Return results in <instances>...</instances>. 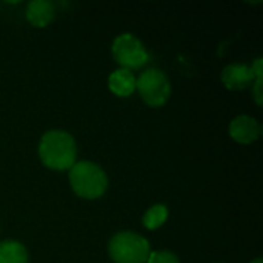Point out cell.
<instances>
[{
	"instance_id": "3",
	"label": "cell",
	"mask_w": 263,
	"mask_h": 263,
	"mask_svg": "<svg viewBox=\"0 0 263 263\" xmlns=\"http://www.w3.org/2000/svg\"><path fill=\"white\" fill-rule=\"evenodd\" d=\"M108 253L114 263H146L151 250L149 242L143 236L122 231L109 240Z\"/></svg>"
},
{
	"instance_id": "12",
	"label": "cell",
	"mask_w": 263,
	"mask_h": 263,
	"mask_svg": "<svg viewBox=\"0 0 263 263\" xmlns=\"http://www.w3.org/2000/svg\"><path fill=\"white\" fill-rule=\"evenodd\" d=\"M251 68H253V71H254V79H256V82H254V99H256V103L257 105H262V79H263V59L262 57H259V59H256L254 60V63L251 65Z\"/></svg>"
},
{
	"instance_id": "6",
	"label": "cell",
	"mask_w": 263,
	"mask_h": 263,
	"mask_svg": "<svg viewBox=\"0 0 263 263\" xmlns=\"http://www.w3.org/2000/svg\"><path fill=\"white\" fill-rule=\"evenodd\" d=\"M230 136L242 145H250L259 139L260 125L251 116H237L230 123Z\"/></svg>"
},
{
	"instance_id": "14",
	"label": "cell",
	"mask_w": 263,
	"mask_h": 263,
	"mask_svg": "<svg viewBox=\"0 0 263 263\" xmlns=\"http://www.w3.org/2000/svg\"><path fill=\"white\" fill-rule=\"evenodd\" d=\"M251 263H263L262 257H257V259H254V260H253Z\"/></svg>"
},
{
	"instance_id": "8",
	"label": "cell",
	"mask_w": 263,
	"mask_h": 263,
	"mask_svg": "<svg viewBox=\"0 0 263 263\" xmlns=\"http://www.w3.org/2000/svg\"><path fill=\"white\" fill-rule=\"evenodd\" d=\"M136 80L137 79L133 74V71L120 68V69H116V71H112L109 74L108 85H109V89L116 96L128 97V96H131L136 91Z\"/></svg>"
},
{
	"instance_id": "10",
	"label": "cell",
	"mask_w": 263,
	"mask_h": 263,
	"mask_svg": "<svg viewBox=\"0 0 263 263\" xmlns=\"http://www.w3.org/2000/svg\"><path fill=\"white\" fill-rule=\"evenodd\" d=\"M28 251L17 240H5L0 243V263H28Z\"/></svg>"
},
{
	"instance_id": "13",
	"label": "cell",
	"mask_w": 263,
	"mask_h": 263,
	"mask_svg": "<svg viewBox=\"0 0 263 263\" xmlns=\"http://www.w3.org/2000/svg\"><path fill=\"white\" fill-rule=\"evenodd\" d=\"M146 263H180V260L171 251H153L149 253Z\"/></svg>"
},
{
	"instance_id": "5",
	"label": "cell",
	"mask_w": 263,
	"mask_h": 263,
	"mask_svg": "<svg viewBox=\"0 0 263 263\" xmlns=\"http://www.w3.org/2000/svg\"><path fill=\"white\" fill-rule=\"evenodd\" d=\"M112 55L125 69H137L149 60V54L143 43L129 32L120 34L112 42Z\"/></svg>"
},
{
	"instance_id": "11",
	"label": "cell",
	"mask_w": 263,
	"mask_h": 263,
	"mask_svg": "<svg viewBox=\"0 0 263 263\" xmlns=\"http://www.w3.org/2000/svg\"><path fill=\"white\" fill-rule=\"evenodd\" d=\"M168 219V208L165 205H153L151 208H148V211L143 216V227L146 230H157L160 228Z\"/></svg>"
},
{
	"instance_id": "9",
	"label": "cell",
	"mask_w": 263,
	"mask_h": 263,
	"mask_svg": "<svg viewBox=\"0 0 263 263\" xmlns=\"http://www.w3.org/2000/svg\"><path fill=\"white\" fill-rule=\"evenodd\" d=\"M26 18L32 26L43 28L54 18V5L48 0H32L26 6Z\"/></svg>"
},
{
	"instance_id": "2",
	"label": "cell",
	"mask_w": 263,
	"mask_h": 263,
	"mask_svg": "<svg viewBox=\"0 0 263 263\" xmlns=\"http://www.w3.org/2000/svg\"><path fill=\"white\" fill-rule=\"evenodd\" d=\"M69 183L72 191L83 199H99L108 188L105 171L88 160L76 162L69 170Z\"/></svg>"
},
{
	"instance_id": "4",
	"label": "cell",
	"mask_w": 263,
	"mask_h": 263,
	"mask_svg": "<svg viewBox=\"0 0 263 263\" xmlns=\"http://www.w3.org/2000/svg\"><path fill=\"white\" fill-rule=\"evenodd\" d=\"M136 89L149 106H162L170 99L171 83L165 72L156 68H149L143 71L136 80Z\"/></svg>"
},
{
	"instance_id": "1",
	"label": "cell",
	"mask_w": 263,
	"mask_h": 263,
	"mask_svg": "<svg viewBox=\"0 0 263 263\" xmlns=\"http://www.w3.org/2000/svg\"><path fill=\"white\" fill-rule=\"evenodd\" d=\"M39 157L42 163L51 170H71L77 160V145L74 137L62 129L45 133L39 143Z\"/></svg>"
},
{
	"instance_id": "7",
	"label": "cell",
	"mask_w": 263,
	"mask_h": 263,
	"mask_svg": "<svg viewBox=\"0 0 263 263\" xmlns=\"http://www.w3.org/2000/svg\"><path fill=\"white\" fill-rule=\"evenodd\" d=\"M222 82L228 89H245L254 82V71L245 63H231L222 69Z\"/></svg>"
}]
</instances>
